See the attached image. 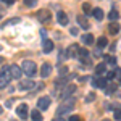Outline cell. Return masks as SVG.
<instances>
[{
    "mask_svg": "<svg viewBox=\"0 0 121 121\" xmlns=\"http://www.w3.org/2000/svg\"><path fill=\"white\" fill-rule=\"evenodd\" d=\"M82 10H84V13H86V15H91V13H92V7H91V3H87V2H86V3L82 5Z\"/></svg>",
    "mask_w": 121,
    "mask_h": 121,
    "instance_id": "obj_24",
    "label": "cell"
},
{
    "mask_svg": "<svg viewBox=\"0 0 121 121\" xmlns=\"http://www.w3.org/2000/svg\"><path fill=\"white\" fill-rule=\"evenodd\" d=\"M92 99H95V95H94V94H91V95H87V102H91Z\"/></svg>",
    "mask_w": 121,
    "mask_h": 121,
    "instance_id": "obj_36",
    "label": "cell"
},
{
    "mask_svg": "<svg viewBox=\"0 0 121 121\" xmlns=\"http://www.w3.org/2000/svg\"><path fill=\"white\" fill-rule=\"evenodd\" d=\"M0 113H2V107H0Z\"/></svg>",
    "mask_w": 121,
    "mask_h": 121,
    "instance_id": "obj_41",
    "label": "cell"
},
{
    "mask_svg": "<svg viewBox=\"0 0 121 121\" xmlns=\"http://www.w3.org/2000/svg\"><path fill=\"white\" fill-rule=\"evenodd\" d=\"M5 105H7V108H10V107L13 105V100H11V99H10V100H7V103H5Z\"/></svg>",
    "mask_w": 121,
    "mask_h": 121,
    "instance_id": "obj_34",
    "label": "cell"
},
{
    "mask_svg": "<svg viewBox=\"0 0 121 121\" xmlns=\"http://www.w3.org/2000/svg\"><path fill=\"white\" fill-rule=\"evenodd\" d=\"M52 73V65L50 63H44L40 68V78H48Z\"/></svg>",
    "mask_w": 121,
    "mask_h": 121,
    "instance_id": "obj_10",
    "label": "cell"
},
{
    "mask_svg": "<svg viewBox=\"0 0 121 121\" xmlns=\"http://www.w3.org/2000/svg\"><path fill=\"white\" fill-rule=\"evenodd\" d=\"M108 18L112 19V21H116V19L120 18V13H118V11H116V10H112V11H110V13H108Z\"/></svg>",
    "mask_w": 121,
    "mask_h": 121,
    "instance_id": "obj_23",
    "label": "cell"
},
{
    "mask_svg": "<svg viewBox=\"0 0 121 121\" xmlns=\"http://www.w3.org/2000/svg\"><path fill=\"white\" fill-rule=\"evenodd\" d=\"M16 115H18L21 120H26V118H29V115H28V105H26V103H21V105H18V108H16Z\"/></svg>",
    "mask_w": 121,
    "mask_h": 121,
    "instance_id": "obj_5",
    "label": "cell"
},
{
    "mask_svg": "<svg viewBox=\"0 0 121 121\" xmlns=\"http://www.w3.org/2000/svg\"><path fill=\"white\" fill-rule=\"evenodd\" d=\"M10 81H11V74H10V68H8V66H3V68L0 69V89L7 87Z\"/></svg>",
    "mask_w": 121,
    "mask_h": 121,
    "instance_id": "obj_1",
    "label": "cell"
},
{
    "mask_svg": "<svg viewBox=\"0 0 121 121\" xmlns=\"http://www.w3.org/2000/svg\"><path fill=\"white\" fill-rule=\"evenodd\" d=\"M91 82H92V86L97 87V89H105L107 84H108V81H107V78H100V76H99V78H94Z\"/></svg>",
    "mask_w": 121,
    "mask_h": 121,
    "instance_id": "obj_4",
    "label": "cell"
},
{
    "mask_svg": "<svg viewBox=\"0 0 121 121\" xmlns=\"http://www.w3.org/2000/svg\"><path fill=\"white\" fill-rule=\"evenodd\" d=\"M68 121H81V116H69Z\"/></svg>",
    "mask_w": 121,
    "mask_h": 121,
    "instance_id": "obj_32",
    "label": "cell"
},
{
    "mask_svg": "<svg viewBox=\"0 0 121 121\" xmlns=\"http://www.w3.org/2000/svg\"><path fill=\"white\" fill-rule=\"evenodd\" d=\"M37 107H39V110L45 112L47 108L50 107V99H48V97H40L37 100Z\"/></svg>",
    "mask_w": 121,
    "mask_h": 121,
    "instance_id": "obj_7",
    "label": "cell"
},
{
    "mask_svg": "<svg viewBox=\"0 0 121 121\" xmlns=\"http://www.w3.org/2000/svg\"><path fill=\"white\" fill-rule=\"evenodd\" d=\"M18 87L21 89V91H29V89H32L34 87V81L32 79H23V81H19V84H18Z\"/></svg>",
    "mask_w": 121,
    "mask_h": 121,
    "instance_id": "obj_6",
    "label": "cell"
},
{
    "mask_svg": "<svg viewBox=\"0 0 121 121\" xmlns=\"http://www.w3.org/2000/svg\"><path fill=\"white\" fill-rule=\"evenodd\" d=\"M113 116H115V120L121 121V110H115V113H113Z\"/></svg>",
    "mask_w": 121,
    "mask_h": 121,
    "instance_id": "obj_29",
    "label": "cell"
},
{
    "mask_svg": "<svg viewBox=\"0 0 121 121\" xmlns=\"http://www.w3.org/2000/svg\"><path fill=\"white\" fill-rule=\"evenodd\" d=\"M78 24H79V26H81V28L82 29H89L91 28V26H89V23H87V18H86V15H79V16H78Z\"/></svg>",
    "mask_w": 121,
    "mask_h": 121,
    "instance_id": "obj_14",
    "label": "cell"
},
{
    "mask_svg": "<svg viewBox=\"0 0 121 121\" xmlns=\"http://www.w3.org/2000/svg\"><path fill=\"white\" fill-rule=\"evenodd\" d=\"M81 39H82V42L86 44V45H92L94 44V36L92 34H84Z\"/></svg>",
    "mask_w": 121,
    "mask_h": 121,
    "instance_id": "obj_16",
    "label": "cell"
},
{
    "mask_svg": "<svg viewBox=\"0 0 121 121\" xmlns=\"http://www.w3.org/2000/svg\"><path fill=\"white\" fill-rule=\"evenodd\" d=\"M36 3H37V0H24V5H26V7H29V8L36 7Z\"/></svg>",
    "mask_w": 121,
    "mask_h": 121,
    "instance_id": "obj_26",
    "label": "cell"
},
{
    "mask_svg": "<svg viewBox=\"0 0 121 121\" xmlns=\"http://www.w3.org/2000/svg\"><path fill=\"white\" fill-rule=\"evenodd\" d=\"M31 118H32V121H42V115H40V112L39 110H32L31 112Z\"/></svg>",
    "mask_w": 121,
    "mask_h": 121,
    "instance_id": "obj_18",
    "label": "cell"
},
{
    "mask_svg": "<svg viewBox=\"0 0 121 121\" xmlns=\"http://www.w3.org/2000/svg\"><path fill=\"white\" fill-rule=\"evenodd\" d=\"M73 108H74V100H66L63 105H60V107H58L56 115H58V116H61V115H65V113L71 112Z\"/></svg>",
    "mask_w": 121,
    "mask_h": 121,
    "instance_id": "obj_3",
    "label": "cell"
},
{
    "mask_svg": "<svg viewBox=\"0 0 121 121\" xmlns=\"http://www.w3.org/2000/svg\"><path fill=\"white\" fill-rule=\"evenodd\" d=\"M105 89H107L105 94H113V91L116 89V86H115V84H110V86H108V87H105Z\"/></svg>",
    "mask_w": 121,
    "mask_h": 121,
    "instance_id": "obj_28",
    "label": "cell"
},
{
    "mask_svg": "<svg viewBox=\"0 0 121 121\" xmlns=\"http://www.w3.org/2000/svg\"><path fill=\"white\" fill-rule=\"evenodd\" d=\"M52 121H65V120H63L61 116H56V118H53V120H52Z\"/></svg>",
    "mask_w": 121,
    "mask_h": 121,
    "instance_id": "obj_38",
    "label": "cell"
},
{
    "mask_svg": "<svg viewBox=\"0 0 121 121\" xmlns=\"http://www.w3.org/2000/svg\"><path fill=\"white\" fill-rule=\"evenodd\" d=\"M107 44H108L107 37H99V40H97V45H99V48H103V47H107Z\"/></svg>",
    "mask_w": 121,
    "mask_h": 121,
    "instance_id": "obj_22",
    "label": "cell"
},
{
    "mask_svg": "<svg viewBox=\"0 0 121 121\" xmlns=\"http://www.w3.org/2000/svg\"><path fill=\"white\" fill-rule=\"evenodd\" d=\"M81 65L87 68V66L91 65V58H89V56H84V58H81Z\"/></svg>",
    "mask_w": 121,
    "mask_h": 121,
    "instance_id": "obj_25",
    "label": "cell"
},
{
    "mask_svg": "<svg viewBox=\"0 0 121 121\" xmlns=\"http://www.w3.org/2000/svg\"><path fill=\"white\" fill-rule=\"evenodd\" d=\"M52 50H53V42L50 39H44L42 40V52L44 53H50Z\"/></svg>",
    "mask_w": 121,
    "mask_h": 121,
    "instance_id": "obj_9",
    "label": "cell"
},
{
    "mask_svg": "<svg viewBox=\"0 0 121 121\" xmlns=\"http://www.w3.org/2000/svg\"><path fill=\"white\" fill-rule=\"evenodd\" d=\"M60 73H61V74H65V73H68V69H66L65 66H61V68H60Z\"/></svg>",
    "mask_w": 121,
    "mask_h": 121,
    "instance_id": "obj_35",
    "label": "cell"
},
{
    "mask_svg": "<svg viewBox=\"0 0 121 121\" xmlns=\"http://www.w3.org/2000/svg\"><path fill=\"white\" fill-rule=\"evenodd\" d=\"M56 21H58L61 26H66V24H68V16H66V13L58 11V13H56Z\"/></svg>",
    "mask_w": 121,
    "mask_h": 121,
    "instance_id": "obj_15",
    "label": "cell"
},
{
    "mask_svg": "<svg viewBox=\"0 0 121 121\" xmlns=\"http://www.w3.org/2000/svg\"><path fill=\"white\" fill-rule=\"evenodd\" d=\"M13 2H15V0H3V3H7V5H11Z\"/></svg>",
    "mask_w": 121,
    "mask_h": 121,
    "instance_id": "obj_39",
    "label": "cell"
},
{
    "mask_svg": "<svg viewBox=\"0 0 121 121\" xmlns=\"http://www.w3.org/2000/svg\"><path fill=\"white\" fill-rule=\"evenodd\" d=\"M113 74L116 76V78H118V79H121V69H120V68H116V69H115V71H113Z\"/></svg>",
    "mask_w": 121,
    "mask_h": 121,
    "instance_id": "obj_30",
    "label": "cell"
},
{
    "mask_svg": "<svg viewBox=\"0 0 121 121\" xmlns=\"http://www.w3.org/2000/svg\"><path fill=\"white\" fill-rule=\"evenodd\" d=\"M108 31H110V34H118V32H120V24H116V23L113 21L112 24L108 26Z\"/></svg>",
    "mask_w": 121,
    "mask_h": 121,
    "instance_id": "obj_19",
    "label": "cell"
},
{
    "mask_svg": "<svg viewBox=\"0 0 121 121\" xmlns=\"http://www.w3.org/2000/svg\"><path fill=\"white\" fill-rule=\"evenodd\" d=\"M0 65H3V58L2 56H0Z\"/></svg>",
    "mask_w": 121,
    "mask_h": 121,
    "instance_id": "obj_40",
    "label": "cell"
},
{
    "mask_svg": "<svg viewBox=\"0 0 121 121\" xmlns=\"http://www.w3.org/2000/svg\"><path fill=\"white\" fill-rule=\"evenodd\" d=\"M107 61H108V63H112V65H116V60H115L113 56H107Z\"/></svg>",
    "mask_w": 121,
    "mask_h": 121,
    "instance_id": "obj_31",
    "label": "cell"
},
{
    "mask_svg": "<svg viewBox=\"0 0 121 121\" xmlns=\"http://www.w3.org/2000/svg\"><path fill=\"white\" fill-rule=\"evenodd\" d=\"M120 82H121V79H120Z\"/></svg>",
    "mask_w": 121,
    "mask_h": 121,
    "instance_id": "obj_43",
    "label": "cell"
},
{
    "mask_svg": "<svg viewBox=\"0 0 121 121\" xmlns=\"http://www.w3.org/2000/svg\"><path fill=\"white\" fill-rule=\"evenodd\" d=\"M95 73L100 76L103 74V73H107V65H97V68H95Z\"/></svg>",
    "mask_w": 121,
    "mask_h": 121,
    "instance_id": "obj_21",
    "label": "cell"
},
{
    "mask_svg": "<svg viewBox=\"0 0 121 121\" xmlns=\"http://www.w3.org/2000/svg\"><path fill=\"white\" fill-rule=\"evenodd\" d=\"M79 56H81V58L89 56V50H87V48H79Z\"/></svg>",
    "mask_w": 121,
    "mask_h": 121,
    "instance_id": "obj_27",
    "label": "cell"
},
{
    "mask_svg": "<svg viewBox=\"0 0 121 121\" xmlns=\"http://www.w3.org/2000/svg\"><path fill=\"white\" fill-rule=\"evenodd\" d=\"M103 121H110V120H103Z\"/></svg>",
    "mask_w": 121,
    "mask_h": 121,
    "instance_id": "obj_42",
    "label": "cell"
},
{
    "mask_svg": "<svg viewBox=\"0 0 121 121\" xmlns=\"http://www.w3.org/2000/svg\"><path fill=\"white\" fill-rule=\"evenodd\" d=\"M37 19L40 21V23H48L50 19H52V15L47 11V10H40L37 13Z\"/></svg>",
    "mask_w": 121,
    "mask_h": 121,
    "instance_id": "obj_8",
    "label": "cell"
},
{
    "mask_svg": "<svg viewBox=\"0 0 121 121\" xmlns=\"http://www.w3.org/2000/svg\"><path fill=\"white\" fill-rule=\"evenodd\" d=\"M91 15H94V16H95V19H99V21H102V19H103V11L100 8H94Z\"/></svg>",
    "mask_w": 121,
    "mask_h": 121,
    "instance_id": "obj_17",
    "label": "cell"
},
{
    "mask_svg": "<svg viewBox=\"0 0 121 121\" xmlns=\"http://www.w3.org/2000/svg\"><path fill=\"white\" fill-rule=\"evenodd\" d=\"M21 71L26 76L32 78V76L36 74V63H34V61H29V60H24L23 65H21Z\"/></svg>",
    "mask_w": 121,
    "mask_h": 121,
    "instance_id": "obj_2",
    "label": "cell"
},
{
    "mask_svg": "<svg viewBox=\"0 0 121 121\" xmlns=\"http://www.w3.org/2000/svg\"><path fill=\"white\" fill-rule=\"evenodd\" d=\"M74 91H76V86H66L65 89L61 91V94H60V97H61V99H66L68 95H71V94L74 92Z\"/></svg>",
    "mask_w": 121,
    "mask_h": 121,
    "instance_id": "obj_13",
    "label": "cell"
},
{
    "mask_svg": "<svg viewBox=\"0 0 121 121\" xmlns=\"http://www.w3.org/2000/svg\"><path fill=\"white\" fill-rule=\"evenodd\" d=\"M68 56H69V58H76V56H79V47L76 45V44L69 45V48H68Z\"/></svg>",
    "mask_w": 121,
    "mask_h": 121,
    "instance_id": "obj_12",
    "label": "cell"
},
{
    "mask_svg": "<svg viewBox=\"0 0 121 121\" xmlns=\"http://www.w3.org/2000/svg\"><path fill=\"white\" fill-rule=\"evenodd\" d=\"M95 56H102V52H100V48H97V50H95Z\"/></svg>",
    "mask_w": 121,
    "mask_h": 121,
    "instance_id": "obj_37",
    "label": "cell"
},
{
    "mask_svg": "<svg viewBox=\"0 0 121 121\" xmlns=\"http://www.w3.org/2000/svg\"><path fill=\"white\" fill-rule=\"evenodd\" d=\"M69 32H71L73 36H76V34H78V28H71V31H69Z\"/></svg>",
    "mask_w": 121,
    "mask_h": 121,
    "instance_id": "obj_33",
    "label": "cell"
},
{
    "mask_svg": "<svg viewBox=\"0 0 121 121\" xmlns=\"http://www.w3.org/2000/svg\"><path fill=\"white\" fill-rule=\"evenodd\" d=\"M10 68V74H11V78H15V79H18V78H21V68L19 66H16V65H11V66H8Z\"/></svg>",
    "mask_w": 121,
    "mask_h": 121,
    "instance_id": "obj_11",
    "label": "cell"
},
{
    "mask_svg": "<svg viewBox=\"0 0 121 121\" xmlns=\"http://www.w3.org/2000/svg\"><path fill=\"white\" fill-rule=\"evenodd\" d=\"M18 23H19V18H11L8 21H3L2 28H7V26H11V24H18Z\"/></svg>",
    "mask_w": 121,
    "mask_h": 121,
    "instance_id": "obj_20",
    "label": "cell"
}]
</instances>
